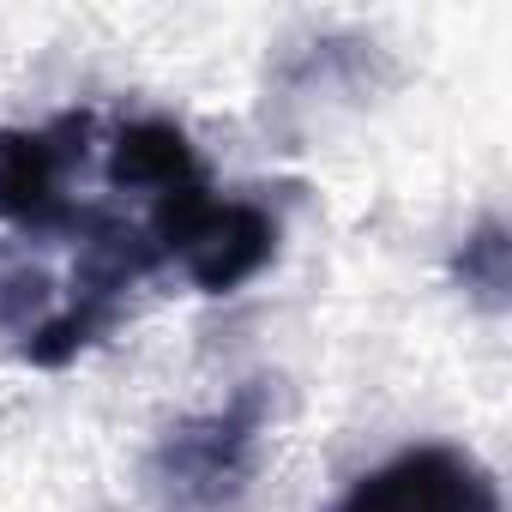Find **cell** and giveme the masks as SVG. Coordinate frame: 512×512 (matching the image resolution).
Instances as JSON below:
<instances>
[{
    "label": "cell",
    "mask_w": 512,
    "mask_h": 512,
    "mask_svg": "<svg viewBox=\"0 0 512 512\" xmlns=\"http://www.w3.org/2000/svg\"><path fill=\"white\" fill-rule=\"evenodd\" d=\"M145 235H151L157 253H175L181 272L205 296H223V290L247 284L278 253V217L266 205H253V199H217L205 181L157 199Z\"/></svg>",
    "instance_id": "obj_1"
},
{
    "label": "cell",
    "mask_w": 512,
    "mask_h": 512,
    "mask_svg": "<svg viewBox=\"0 0 512 512\" xmlns=\"http://www.w3.org/2000/svg\"><path fill=\"white\" fill-rule=\"evenodd\" d=\"M272 380H247L235 386V398L211 416L175 422L151 458V482L175 512H217L247 488L253 470V446H260L266 410H272Z\"/></svg>",
    "instance_id": "obj_2"
},
{
    "label": "cell",
    "mask_w": 512,
    "mask_h": 512,
    "mask_svg": "<svg viewBox=\"0 0 512 512\" xmlns=\"http://www.w3.org/2000/svg\"><path fill=\"white\" fill-rule=\"evenodd\" d=\"M332 512H500V488L458 446H410L368 470Z\"/></svg>",
    "instance_id": "obj_3"
},
{
    "label": "cell",
    "mask_w": 512,
    "mask_h": 512,
    "mask_svg": "<svg viewBox=\"0 0 512 512\" xmlns=\"http://www.w3.org/2000/svg\"><path fill=\"white\" fill-rule=\"evenodd\" d=\"M61 181H67L61 127H7L0 133V217L7 223H31V229L73 223Z\"/></svg>",
    "instance_id": "obj_4"
},
{
    "label": "cell",
    "mask_w": 512,
    "mask_h": 512,
    "mask_svg": "<svg viewBox=\"0 0 512 512\" xmlns=\"http://www.w3.org/2000/svg\"><path fill=\"white\" fill-rule=\"evenodd\" d=\"M109 181L115 187H139L151 199H169L181 187L199 181V157L187 145V133L175 121H133L115 133V151H109Z\"/></svg>",
    "instance_id": "obj_5"
},
{
    "label": "cell",
    "mask_w": 512,
    "mask_h": 512,
    "mask_svg": "<svg viewBox=\"0 0 512 512\" xmlns=\"http://www.w3.org/2000/svg\"><path fill=\"white\" fill-rule=\"evenodd\" d=\"M458 278L482 302H500V290H506V229L494 217L476 235H464V247H458Z\"/></svg>",
    "instance_id": "obj_6"
}]
</instances>
